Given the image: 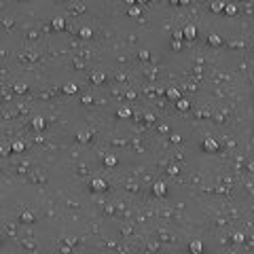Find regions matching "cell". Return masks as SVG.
Here are the masks:
<instances>
[{
	"instance_id": "obj_1",
	"label": "cell",
	"mask_w": 254,
	"mask_h": 254,
	"mask_svg": "<svg viewBox=\"0 0 254 254\" xmlns=\"http://www.w3.org/2000/svg\"><path fill=\"white\" fill-rule=\"evenodd\" d=\"M182 36H184L186 41H195V36H197V28H195V26H186V28L182 30Z\"/></svg>"
},
{
	"instance_id": "obj_2",
	"label": "cell",
	"mask_w": 254,
	"mask_h": 254,
	"mask_svg": "<svg viewBox=\"0 0 254 254\" xmlns=\"http://www.w3.org/2000/svg\"><path fill=\"white\" fill-rule=\"evenodd\" d=\"M224 4H227V2H222V0H212L210 11L212 13H222V11H224Z\"/></svg>"
},
{
	"instance_id": "obj_3",
	"label": "cell",
	"mask_w": 254,
	"mask_h": 254,
	"mask_svg": "<svg viewBox=\"0 0 254 254\" xmlns=\"http://www.w3.org/2000/svg\"><path fill=\"white\" fill-rule=\"evenodd\" d=\"M203 148H206L208 153H216V150H218V142L212 140V138H208V140L203 142Z\"/></svg>"
},
{
	"instance_id": "obj_4",
	"label": "cell",
	"mask_w": 254,
	"mask_h": 254,
	"mask_svg": "<svg viewBox=\"0 0 254 254\" xmlns=\"http://www.w3.org/2000/svg\"><path fill=\"white\" fill-rule=\"evenodd\" d=\"M153 193H155L157 197H163V195H165V184H163V182H155V184H153Z\"/></svg>"
},
{
	"instance_id": "obj_5",
	"label": "cell",
	"mask_w": 254,
	"mask_h": 254,
	"mask_svg": "<svg viewBox=\"0 0 254 254\" xmlns=\"http://www.w3.org/2000/svg\"><path fill=\"white\" fill-rule=\"evenodd\" d=\"M51 26H53L55 30H64V28H66V21H64V17H55V19L51 21Z\"/></svg>"
},
{
	"instance_id": "obj_6",
	"label": "cell",
	"mask_w": 254,
	"mask_h": 254,
	"mask_svg": "<svg viewBox=\"0 0 254 254\" xmlns=\"http://www.w3.org/2000/svg\"><path fill=\"white\" fill-rule=\"evenodd\" d=\"M32 125H34V129L41 131V129H44V119H42V117H34V119H32Z\"/></svg>"
},
{
	"instance_id": "obj_7",
	"label": "cell",
	"mask_w": 254,
	"mask_h": 254,
	"mask_svg": "<svg viewBox=\"0 0 254 254\" xmlns=\"http://www.w3.org/2000/svg\"><path fill=\"white\" fill-rule=\"evenodd\" d=\"M91 189H93V191H104V189H106V182H104V180H93V182H91Z\"/></svg>"
},
{
	"instance_id": "obj_8",
	"label": "cell",
	"mask_w": 254,
	"mask_h": 254,
	"mask_svg": "<svg viewBox=\"0 0 254 254\" xmlns=\"http://www.w3.org/2000/svg\"><path fill=\"white\" fill-rule=\"evenodd\" d=\"M222 13H227V15L233 17V15H237V6H235V4H224V11H222Z\"/></svg>"
},
{
	"instance_id": "obj_9",
	"label": "cell",
	"mask_w": 254,
	"mask_h": 254,
	"mask_svg": "<svg viewBox=\"0 0 254 254\" xmlns=\"http://www.w3.org/2000/svg\"><path fill=\"white\" fill-rule=\"evenodd\" d=\"M208 41H210V44H214V47H218V44H222V38H220L218 34H210V38H208Z\"/></svg>"
},
{
	"instance_id": "obj_10",
	"label": "cell",
	"mask_w": 254,
	"mask_h": 254,
	"mask_svg": "<svg viewBox=\"0 0 254 254\" xmlns=\"http://www.w3.org/2000/svg\"><path fill=\"white\" fill-rule=\"evenodd\" d=\"M104 79H106V74H100V72H95L91 81H93V83H95V85H100V83H104Z\"/></svg>"
},
{
	"instance_id": "obj_11",
	"label": "cell",
	"mask_w": 254,
	"mask_h": 254,
	"mask_svg": "<svg viewBox=\"0 0 254 254\" xmlns=\"http://www.w3.org/2000/svg\"><path fill=\"white\" fill-rule=\"evenodd\" d=\"M191 250L195 254H201V250H203V248H201V242H193V244H191Z\"/></svg>"
},
{
	"instance_id": "obj_12",
	"label": "cell",
	"mask_w": 254,
	"mask_h": 254,
	"mask_svg": "<svg viewBox=\"0 0 254 254\" xmlns=\"http://www.w3.org/2000/svg\"><path fill=\"white\" fill-rule=\"evenodd\" d=\"M104 163H106V165H108V168H112V165H115V163H117V157H112V155H108V157H106V159H104Z\"/></svg>"
},
{
	"instance_id": "obj_13",
	"label": "cell",
	"mask_w": 254,
	"mask_h": 254,
	"mask_svg": "<svg viewBox=\"0 0 254 254\" xmlns=\"http://www.w3.org/2000/svg\"><path fill=\"white\" fill-rule=\"evenodd\" d=\"M168 95L171 97V100H180V91H178V89H169Z\"/></svg>"
},
{
	"instance_id": "obj_14",
	"label": "cell",
	"mask_w": 254,
	"mask_h": 254,
	"mask_svg": "<svg viewBox=\"0 0 254 254\" xmlns=\"http://www.w3.org/2000/svg\"><path fill=\"white\" fill-rule=\"evenodd\" d=\"M64 91H66V93H76V85H74V83H68L66 87H64Z\"/></svg>"
},
{
	"instance_id": "obj_15",
	"label": "cell",
	"mask_w": 254,
	"mask_h": 254,
	"mask_svg": "<svg viewBox=\"0 0 254 254\" xmlns=\"http://www.w3.org/2000/svg\"><path fill=\"white\" fill-rule=\"evenodd\" d=\"M119 117H123V119L131 117V110H129V108H121V110H119Z\"/></svg>"
},
{
	"instance_id": "obj_16",
	"label": "cell",
	"mask_w": 254,
	"mask_h": 254,
	"mask_svg": "<svg viewBox=\"0 0 254 254\" xmlns=\"http://www.w3.org/2000/svg\"><path fill=\"white\" fill-rule=\"evenodd\" d=\"M178 108L180 110H189V102L186 100H178Z\"/></svg>"
},
{
	"instance_id": "obj_17",
	"label": "cell",
	"mask_w": 254,
	"mask_h": 254,
	"mask_svg": "<svg viewBox=\"0 0 254 254\" xmlns=\"http://www.w3.org/2000/svg\"><path fill=\"white\" fill-rule=\"evenodd\" d=\"M81 36L83 38H91V30L89 28H81Z\"/></svg>"
},
{
	"instance_id": "obj_18",
	"label": "cell",
	"mask_w": 254,
	"mask_h": 254,
	"mask_svg": "<svg viewBox=\"0 0 254 254\" xmlns=\"http://www.w3.org/2000/svg\"><path fill=\"white\" fill-rule=\"evenodd\" d=\"M129 15H131V17H138V15H140V9H138V6H131V9H129Z\"/></svg>"
},
{
	"instance_id": "obj_19",
	"label": "cell",
	"mask_w": 254,
	"mask_h": 254,
	"mask_svg": "<svg viewBox=\"0 0 254 254\" xmlns=\"http://www.w3.org/2000/svg\"><path fill=\"white\" fill-rule=\"evenodd\" d=\"M13 150H17V153L23 150V144H21V142H15V144H13Z\"/></svg>"
},
{
	"instance_id": "obj_20",
	"label": "cell",
	"mask_w": 254,
	"mask_h": 254,
	"mask_svg": "<svg viewBox=\"0 0 254 254\" xmlns=\"http://www.w3.org/2000/svg\"><path fill=\"white\" fill-rule=\"evenodd\" d=\"M21 220H26V222H30V220H34V216H32V214H21Z\"/></svg>"
},
{
	"instance_id": "obj_21",
	"label": "cell",
	"mask_w": 254,
	"mask_h": 254,
	"mask_svg": "<svg viewBox=\"0 0 254 254\" xmlns=\"http://www.w3.org/2000/svg\"><path fill=\"white\" fill-rule=\"evenodd\" d=\"M79 140H81V142H87V140H89V133H79Z\"/></svg>"
},
{
	"instance_id": "obj_22",
	"label": "cell",
	"mask_w": 254,
	"mask_h": 254,
	"mask_svg": "<svg viewBox=\"0 0 254 254\" xmlns=\"http://www.w3.org/2000/svg\"><path fill=\"white\" fill-rule=\"evenodd\" d=\"M171 47H174V51H180V47H182V44H180L178 41H174V42H171Z\"/></svg>"
},
{
	"instance_id": "obj_23",
	"label": "cell",
	"mask_w": 254,
	"mask_h": 254,
	"mask_svg": "<svg viewBox=\"0 0 254 254\" xmlns=\"http://www.w3.org/2000/svg\"><path fill=\"white\" fill-rule=\"evenodd\" d=\"M140 59H148V51H140Z\"/></svg>"
},
{
	"instance_id": "obj_24",
	"label": "cell",
	"mask_w": 254,
	"mask_h": 254,
	"mask_svg": "<svg viewBox=\"0 0 254 254\" xmlns=\"http://www.w3.org/2000/svg\"><path fill=\"white\" fill-rule=\"evenodd\" d=\"M138 2H140V4H144V2H146V0H138Z\"/></svg>"
},
{
	"instance_id": "obj_25",
	"label": "cell",
	"mask_w": 254,
	"mask_h": 254,
	"mask_svg": "<svg viewBox=\"0 0 254 254\" xmlns=\"http://www.w3.org/2000/svg\"><path fill=\"white\" fill-rule=\"evenodd\" d=\"M21 2H26V0H21Z\"/></svg>"
}]
</instances>
